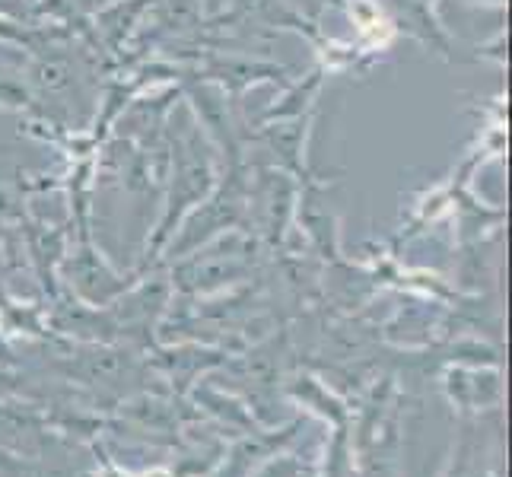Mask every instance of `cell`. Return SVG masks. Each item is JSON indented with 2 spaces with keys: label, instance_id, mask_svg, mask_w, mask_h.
Instances as JSON below:
<instances>
[{
  "label": "cell",
  "instance_id": "obj_1",
  "mask_svg": "<svg viewBox=\"0 0 512 477\" xmlns=\"http://www.w3.org/2000/svg\"><path fill=\"white\" fill-rule=\"evenodd\" d=\"M210 140L198 128V118L191 112H182L172 125V169H169V204L160 239L172 233V226L179 223L194 204H201L217 185L214 153H210Z\"/></svg>",
  "mask_w": 512,
  "mask_h": 477
},
{
  "label": "cell",
  "instance_id": "obj_2",
  "mask_svg": "<svg viewBox=\"0 0 512 477\" xmlns=\"http://www.w3.org/2000/svg\"><path fill=\"white\" fill-rule=\"evenodd\" d=\"M382 4L388 7V13L395 16V23L408 35L420 39L427 48L439 51V55H446L449 51V39L436 20V10H430L423 0H382Z\"/></svg>",
  "mask_w": 512,
  "mask_h": 477
},
{
  "label": "cell",
  "instance_id": "obj_3",
  "mask_svg": "<svg viewBox=\"0 0 512 477\" xmlns=\"http://www.w3.org/2000/svg\"><path fill=\"white\" fill-rule=\"evenodd\" d=\"M26 77H29V90L45 99L48 96L61 99L67 93H74V86H77V74H74V67H70V61L61 55H48V51H42V55L29 64Z\"/></svg>",
  "mask_w": 512,
  "mask_h": 477
},
{
  "label": "cell",
  "instance_id": "obj_4",
  "mask_svg": "<svg viewBox=\"0 0 512 477\" xmlns=\"http://www.w3.org/2000/svg\"><path fill=\"white\" fill-rule=\"evenodd\" d=\"M274 77H284V67H274V64H261V61H242V58H214L207 70V80L217 83L220 90H245L249 83L258 80H274Z\"/></svg>",
  "mask_w": 512,
  "mask_h": 477
},
{
  "label": "cell",
  "instance_id": "obj_5",
  "mask_svg": "<svg viewBox=\"0 0 512 477\" xmlns=\"http://www.w3.org/2000/svg\"><path fill=\"white\" fill-rule=\"evenodd\" d=\"M264 140H268V147L274 153H280V163L284 166H293V169L303 166V159H299V153H303V147H306L303 115H296L290 125H271L268 131H264Z\"/></svg>",
  "mask_w": 512,
  "mask_h": 477
},
{
  "label": "cell",
  "instance_id": "obj_6",
  "mask_svg": "<svg viewBox=\"0 0 512 477\" xmlns=\"http://www.w3.org/2000/svg\"><path fill=\"white\" fill-rule=\"evenodd\" d=\"M0 20L35 26V13L29 7V0H0Z\"/></svg>",
  "mask_w": 512,
  "mask_h": 477
},
{
  "label": "cell",
  "instance_id": "obj_7",
  "mask_svg": "<svg viewBox=\"0 0 512 477\" xmlns=\"http://www.w3.org/2000/svg\"><path fill=\"white\" fill-rule=\"evenodd\" d=\"M299 4H303V10H306V13H312V16H315V13H319V10L328 4V0H299Z\"/></svg>",
  "mask_w": 512,
  "mask_h": 477
}]
</instances>
